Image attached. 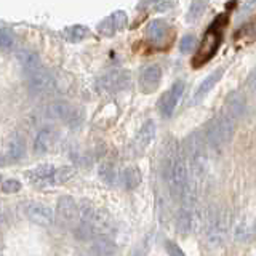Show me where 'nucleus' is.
Wrapping results in <instances>:
<instances>
[{
	"label": "nucleus",
	"mask_w": 256,
	"mask_h": 256,
	"mask_svg": "<svg viewBox=\"0 0 256 256\" xmlns=\"http://www.w3.org/2000/svg\"><path fill=\"white\" fill-rule=\"evenodd\" d=\"M164 178L168 184L172 197L180 200L189 181V162L184 148L174 141L168 144L164 157Z\"/></svg>",
	"instance_id": "1"
},
{
	"label": "nucleus",
	"mask_w": 256,
	"mask_h": 256,
	"mask_svg": "<svg viewBox=\"0 0 256 256\" xmlns=\"http://www.w3.org/2000/svg\"><path fill=\"white\" fill-rule=\"evenodd\" d=\"M229 221H230V214L226 208H221V210L216 212H208L205 216V238L206 244L210 246H221L224 242L228 240L229 236Z\"/></svg>",
	"instance_id": "2"
},
{
	"label": "nucleus",
	"mask_w": 256,
	"mask_h": 256,
	"mask_svg": "<svg viewBox=\"0 0 256 256\" xmlns=\"http://www.w3.org/2000/svg\"><path fill=\"white\" fill-rule=\"evenodd\" d=\"M222 21L224 18H218L205 32L202 44H200L197 53L194 54V58H192V66L196 69L202 68L204 64L210 61L216 54V52H218L221 40H222V28H224Z\"/></svg>",
	"instance_id": "3"
},
{
	"label": "nucleus",
	"mask_w": 256,
	"mask_h": 256,
	"mask_svg": "<svg viewBox=\"0 0 256 256\" xmlns=\"http://www.w3.org/2000/svg\"><path fill=\"white\" fill-rule=\"evenodd\" d=\"M26 178L36 184V186H58L64 184L72 178V170L69 166L56 168L53 165H38L36 168H30L26 173Z\"/></svg>",
	"instance_id": "4"
},
{
	"label": "nucleus",
	"mask_w": 256,
	"mask_h": 256,
	"mask_svg": "<svg viewBox=\"0 0 256 256\" xmlns=\"http://www.w3.org/2000/svg\"><path fill=\"white\" fill-rule=\"evenodd\" d=\"M236 120L228 114L214 117L205 130V140L212 148H221L232 140Z\"/></svg>",
	"instance_id": "5"
},
{
	"label": "nucleus",
	"mask_w": 256,
	"mask_h": 256,
	"mask_svg": "<svg viewBox=\"0 0 256 256\" xmlns=\"http://www.w3.org/2000/svg\"><path fill=\"white\" fill-rule=\"evenodd\" d=\"M130 85V72L124 69H114L101 76L96 82L100 93H118Z\"/></svg>",
	"instance_id": "6"
},
{
	"label": "nucleus",
	"mask_w": 256,
	"mask_h": 256,
	"mask_svg": "<svg viewBox=\"0 0 256 256\" xmlns=\"http://www.w3.org/2000/svg\"><path fill=\"white\" fill-rule=\"evenodd\" d=\"M28 88L32 94H48L54 88V78L45 68L28 74Z\"/></svg>",
	"instance_id": "7"
},
{
	"label": "nucleus",
	"mask_w": 256,
	"mask_h": 256,
	"mask_svg": "<svg viewBox=\"0 0 256 256\" xmlns=\"http://www.w3.org/2000/svg\"><path fill=\"white\" fill-rule=\"evenodd\" d=\"M56 220L60 221L61 226H72L77 224L78 220V205L76 200L64 196L58 200V206H56Z\"/></svg>",
	"instance_id": "8"
},
{
	"label": "nucleus",
	"mask_w": 256,
	"mask_h": 256,
	"mask_svg": "<svg viewBox=\"0 0 256 256\" xmlns=\"http://www.w3.org/2000/svg\"><path fill=\"white\" fill-rule=\"evenodd\" d=\"M46 114H48V117H52V118L62 120V122L69 124L70 126H76L80 122V112L76 108H72L70 104L64 102V101L52 102L50 106H48V109H46Z\"/></svg>",
	"instance_id": "9"
},
{
	"label": "nucleus",
	"mask_w": 256,
	"mask_h": 256,
	"mask_svg": "<svg viewBox=\"0 0 256 256\" xmlns=\"http://www.w3.org/2000/svg\"><path fill=\"white\" fill-rule=\"evenodd\" d=\"M184 86L186 85H184L182 80H176L170 90L162 96V100H160V112H162L164 117L173 116V112H174L176 106H178V102L184 93Z\"/></svg>",
	"instance_id": "10"
},
{
	"label": "nucleus",
	"mask_w": 256,
	"mask_h": 256,
	"mask_svg": "<svg viewBox=\"0 0 256 256\" xmlns=\"http://www.w3.org/2000/svg\"><path fill=\"white\" fill-rule=\"evenodd\" d=\"M24 213H26V216L32 222L40 224V226H50V224L54 221L53 210L45 204L30 202L24 206Z\"/></svg>",
	"instance_id": "11"
},
{
	"label": "nucleus",
	"mask_w": 256,
	"mask_h": 256,
	"mask_svg": "<svg viewBox=\"0 0 256 256\" xmlns=\"http://www.w3.org/2000/svg\"><path fill=\"white\" fill-rule=\"evenodd\" d=\"M126 24V13L122 10H117L114 13H110L109 16H106L100 24H98V30L102 36H114L116 32H118L120 29H124Z\"/></svg>",
	"instance_id": "12"
},
{
	"label": "nucleus",
	"mask_w": 256,
	"mask_h": 256,
	"mask_svg": "<svg viewBox=\"0 0 256 256\" xmlns=\"http://www.w3.org/2000/svg\"><path fill=\"white\" fill-rule=\"evenodd\" d=\"M162 80V69L157 64H149L142 69L140 77V86L144 93H152L157 90V86Z\"/></svg>",
	"instance_id": "13"
},
{
	"label": "nucleus",
	"mask_w": 256,
	"mask_h": 256,
	"mask_svg": "<svg viewBox=\"0 0 256 256\" xmlns=\"http://www.w3.org/2000/svg\"><path fill=\"white\" fill-rule=\"evenodd\" d=\"M16 58H18V62L21 64V68L24 69L26 74H32V72L44 68L38 53L34 50H29V48H22V50H20L16 53Z\"/></svg>",
	"instance_id": "14"
},
{
	"label": "nucleus",
	"mask_w": 256,
	"mask_h": 256,
	"mask_svg": "<svg viewBox=\"0 0 256 256\" xmlns=\"http://www.w3.org/2000/svg\"><path fill=\"white\" fill-rule=\"evenodd\" d=\"M54 144V130L53 128H42L37 136H36V141H34V152L36 154H46L48 150L53 148Z\"/></svg>",
	"instance_id": "15"
},
{
	"label": "nucleus",
	"mask_w": 256,
	"mask_h": 256,
	"mask_svg": "<svg viewBox=\"0 0 256 256\" xmlns=\"http://www.w3.org/2000/svg\"><path fill=\"white\" fill-rule=\"evenodd\" d=\"M24 141L20 136H13V138L6 142L5 146V162H18L24 156Z\"/></svg>",
	"instance_id": "16"
},
{
	"label": "nucleus",
	"mask_w": 256,
	"mask_h": 256,
	"mask_svg": "<svg viewBox=\"0 0 256 256\" xmlns=\"http://www.w3.org/2000/svg\"><path fill=\"white\" fill-rule=\"evenodd\" d=\"M154 136H156V124L152 122V120H148V122H144V125L140 128V132L134 138L136 148L138 149L148 148L150 144V141L154 140Z\"/></svg>",
	"instance_id": "17"
},
{
	"label": "nucleus",
	"mask_w": 256,
	"mask_h": 256,
	"mask_svg": "<svg viewBox=\"0 0 256 256\" xmlns=\"http://www.w3.org/2000/svg\"><path fill=\"white\" fill-rule=\"evenodd\" d=\"M226 109H228L226 114L230 116L234 120L240 118V117L244 116V112H245V98L240 93H237V92L232 93L228 98Z\"/></svg>",
	"instance_id": "18"
},
{
	"label": "nucleus",
	"mask_w": 256,
	"mask_h": 256,
	"mask_svg": "<svg viewBox=\"0 0 256 256\" xmlns=\"http://www.w3.org/2000/svg\"><path fill=\"white\" fill-rule=\"evenodd\" d=\"M222 76V69H218V70H214L212 72L210 76H208L202 84H200V86L197 88V92L194 94V98H192V102H198L200 100L204 98V96L212 90V88L220 82V78Z\"/></svg>",
	"instance_id": "19"
},
{
	"label": "nucleus",
	"mask_w": 256,
	"mask_h": 256,
	"mask_svg": "<svg viewBox=\"0 0 256 256\" xmlns=\"http://www.w3.org/2000/svg\"><path fill=\"white\" fill-rule=\"evenodd\" d=\"M165 32H166V22L164 20H154L149 22V26L146 29V36L149 38V42L160 44L165 38Z\"/></svg>",
	"instance_id": "20"
},
{
	"label": "nucleus",
	"mask_w": 256,
	"mask_h": 256,
	"mask_svg": "<svg viewBox=\"0 0 256 256\" xmlns=\"http://www.w3.org/2000/svg\"><path fill=\"white\" fill-rule=\"evenodd\" d=\"M120 181L124 182V186L126 189L138 188L140 182H141V172H140V168L136 166V165L126 166L125 170H122V173H120Z\"/></svg>",
	"instance_id": "21"
},
{
	"label": "nucleus",
	"mask_w": 256,
	"mask_h": 256,
	"mask_svg": "<svg viewBox=\"0 0 256 256\" xmlns=\"http://www.w3.org/2000/svg\"><path fill=\"white\" fill-rule=\"evenodd\" d=\"M116 252V244L109 237H98L93 244V253L96 256H112Z\"/></svg>",
	"instance_id": "22"
},
{
	"label": "nucleus",
	"mask_w": 256,
	"mask_h": 256,
	"mask_svg": "<svg viewBox=\"0 0 256 256\" xmlns=\"http://www.w3.org/2000/svg\"><path fill=\"white\" fill-rule=\"evenodd\" d=\"M88 34H90V30L82 24H74V26H69L62 30V36L68 42H82Z\"/></svg>",
	"instance_id": "23"
},
{
	"label": "nucleus",
	"mask_w": 256,
	"mask_h": 256,
	"mask_svg": "<svg viewBox=\"0 0 256 256\" xmlns=\"http://www.w3.org/2000/svg\"><path fill=\"white\" fill-rule=\"evenodd\" d=\"M100 178L106 184H109V186H114V184L117 182V180L120 178V174H118L114 164L104 162L100 165Z\"/></svg>",
	"instance_id": "24"
},
{
	"label": "nucleus",
	"mask_w": 256,
	"mask_h": 256,
	"mask_svg": "<svg viewBox=\"0 0 256 256\" xmlns=\"http://www.w3.org/2000/svg\"><path fill=\"white\" fill-rule=\"evenodd\" d=\"M205 6H206V2H205V0H194V2L190 4L188 20H189V21H196V20H198L200 16H202V13L205 12Z\"/></svg>",
	"instance_id": "25"
},
{
	"label": "nucleus",
	"mask_w": 256,
	"mask_h": 256,
	"mask_svg": "<svg viewBox=\"0 0 256 256\" xmlns=\"http://www.w3.org/2000/svg\"><path fill=\"white\" fill-rule=\"evenodd\" d=\"M14 44V34L12 29H8L6 26H4L0 29V46L4 48V50H10Z\"/></svg>",
	"instance_id": "26"
},
{
	"label": "nucleus",
	"mask_w": 256,
	"mask_h": 256,
	"mask_svg": "<svg viewBox=\"0 0 256 256\" xmlns=\"http://www.w3.org/2000/svg\"><path fill=\"white\" fill-rule=\"evenodd\" d=\"M196 46V37L194 36H184L180 42V52L181 53H189L192 48Z\"/></svg>",
	"instance_id": "27"
},
{
	"label": "nucleus",
	"mask_w": 256,
	"mask_h": 256,
	"mask_svg": "<svg viewBox=\"0 0 256 256\" xmlns=\"http://www.w3.org/2000/svg\"><path fill=\"white\" fill-rule=\"evenodd\" d=\"M21 189V182L18 180H5L2 182V190L6 194H13V192H18Z\"/></svg>",
	"instance_id": "28"
},
{
	"label": "nucleus",
	"mask_w": 256,
	"mask_h": 256,
	"mask_svg": "<svg viewBox=\"0 0 256 256\" xmlns=\"http://www.w3.org/2000/svg\"><path fill=\"white\" fill-rule=\"evenodd\" d=\"M248 236H250V230H248V226L245 222H240L237 224V228L234 230V237L236 240H238V242H244V240L248 238Z\"/></svg>",
	"instance_id": "29"
},
{
	"label": "nucleus",
	"mask_w": 256,
	"mask_h": 256,
	"mask_svg": "<svg viewBox=\"0 0 256 256\" xmlns=\"http://www.w3.org/2000/svg\"><path fill=\"white\" fill-rule=\"evenodd\" d=\"M165 248H166V252H168V254H170V256H186L181 248L176 245L174 242H172V240H166Z\"/></svg>",
	"instance_id": "30"
},
{
	"label": "nucleus",
	"mask_w": 256,
	"mask_h": 256,
	"mask_svg": "<svg viewBox=\"0 0 256 256\" xmlns=\"http://www.w3.org/2000/svg\"><path fill=\"white\" fill-rule=\"evenodd\" d=\"M173 5V0H160V2L156 4V10L158 12H164L166 8H170Z\"/></svg>",
	"instance_id": "31"
},
{
	"label": "nucleus",
	"mask_w": 256,
	"mask_h": 256,
	"mask_svg": "<svg viewBox=\"0 0 256 256\" xmlns=\"http://www.w3.org/2000/svg\"><path fill=\"white\" fill-rule=\"evenodd\" d=\"M133 256H146V254H144L142 252H140V250H138V252H134V254H133Z\"/></svg>",
	"instance_id": "32"
},
{
	"label": "nucleus",
	"mask_w": 256,
	"mask_h": 256,
	"mask_svg": "<svg viewBox=\"0 0 256 256\" xmlns=\"http://www.w3.org/2000/svg\"><path fill=\"white\" fill-rule=\"evenodd\" d=\"M253 90L256 92V78H254V82H253Z\"/></svg>",
	"instance_id": "33"
},
{
	"label": "nucleus",
	"mask_w": 256,
	"mask_h": 256,
	"mask_svg": "<svg viewBox=\"0 0 256 256\" xmlns=\"http://www.w3.org/2000/svg\"><path fill=\"white\" fill-rule=\"evenodd\" d=\"M150 2H154V4H157V2H160V0H150Z\"/></svg>",
	"instance_id": "34"
}]
</instances>
